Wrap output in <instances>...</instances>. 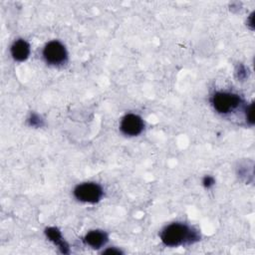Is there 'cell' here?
I'll return each mask as SVG.
<instances>
[{
	"instance_id": "cell-3",
	"label": "cell",
	"mask_w": 255,
	"mask_h": 255,
	"mask_svg": "<svg viewBox=\"0 0 255 255\" xmlns=\"http://www.w3.org/2000/svg\"><path fill=\"white\" fill-rule=\"evenodd\" d=\"M212 104L218 113L227 114L239 106L240 98L235 94L219 92L213 96Z\"/></svg>"
},
{
	"instance_id": "cell-10",
	"label": "cell",
	"mask_w": 255,
	"mask_h": 255,
	"mask_svg": "<svg viewBox=\"0 0 255 255\" xmlns=\"http://www.w3.org/2000/svg\"><path fill=\"white\" fill-rule=\"evenodd\" d=\"M213 183H214L213 177H211V176H205V177H204V179H203V184H204L205 187H210L211 185H213Z\"/></svg>"
},
{
	"instance_id": "cell-5",
	"label": "cell",
	"mask_w": 255,
	"mask_h": 255,
	"mask_svg": "<svg viewBox=\"0 0 255 255\" xmlns=\"http://www.w3.org/2000/svg\"><path fill=\"white\" fill-rule=\"evenodd\" d=\"M144 124L142 119L134 114L126 115L121 122V130L129 136L139 134L143 129Z\"/></svg>"
},
{
	"instance_id": "cell-9",
	"label": "cell",
	"mask_w": 255,
	"mask_h": 255,
	"mask_svg": "<svg viewBox=\"0 0 255 255\" xmlns=\"http://www.w3.org/2000/svg\"><path fill=\"white\" fill-rule=\"evenodd\" d=\"M246 112H247V113H246L247 121L252 125V124L254 123V121H253V104H251V105L248 107V109H247Z\"/></svg>"
},
{
	"instance_id": "cell-6",
	"label": "cell",
	"mask_w": 255,
	"mask_h": 255,
	"mask_svg": "<svg viewBox=\"0 0 255 255\" xmlns=\"http://www.w3.org/2000/svg\"><path fill=\"white\" fill-rule=\"evenodd\" d=\"M10 51L14 60L18 62H23L30 55V46L25 40L19 39L12 44Z\"/></svg>"
},
{
	"instance_id": "cell-12",
	"label": "cell",
	"mask_w": 255,
	"mask_h": 255,
	"mask_svg": "<svg viewBox=\"0 0 255 255\" xmlns=\"http://www.w3.org/2000/svg\"><path fill=\"white\" fill-rule=\"evenodd\" d=\"M104 253H117V254H120V253H122V251L119 250V249L112 248V249H107L106 251H104Z\"/></svg>"
},
{
	"instance_id": "cell-7",
	"label": "cell",
	"mask_w": 255,
	"mask_h": 255,
	"mask_svg": "<svg viewBox=\"0 0 255 255\" xmlns=\"http://www.w3.org/2000/svg\"><path fill=\"white\" fill-rule=\"evenodd\" d=\"M84 241L92 248L98 249L108 242V235L102 230H92L86 234Z\"/></svg>"
},
{
	"instance_id": "cell-2",
	"label": "cell",
	"mask_w": 255,
	"mask_h": 255,
	"mask_svg": "<svg viewBox=\"0 0 255 255\" xmlns=\"http://www.w3.org/2000/svg\"><path fill=\"white\" fill-rule=\"evenodd\" d=\"M103 193L102 187L95 182H85L77 185L74 189L75 197L82 202L88 203H96L100 201Z\"/></svg>"
},
{
	"instance_id": "cell-8",
	"label": "cell",
	"mask_w": 255,
	"mask_h": 255,
	"mask_svg": "<svg viewBox=\"0 0 255 255\" xmlns=\"http://www.w3.org/2000/svg\"><path fill=\"white\" fill-rule=\"evenodd\" d=\"M46 235L47 237L53 241L60 249L63 253H69V246L68 244L64 241L63 237H62V234L61 232L55 228V227H49L46 229Z\"/></svg>"
},
{
	"instance_id": "cell-11",
	"label": "cell",
	"mask_w": 255,
	"mask_h": 255,
	"mask_svg": "<svg viewBox=\"0 0 255 255\" xmlns=\"http://www.w3.org/2000/svg\"><path fill=\"white\" fill-rule=\"evenodd\" d=\"M40 122H41V120L36 115H33L31 120H30V123H31L32 126H38V125H40Z\"/></svg>"
},
{
	"instance_id": "cell-4",
	"label": "cell",
	"mask_w": 255,
	"mask_h": 255,
	"mask_svg": "<svg viewBox=\"0 0 255 255\" xmlns=\"http://www.w3.org/2000/svg\"><path fill=\"white\" fill-rule=\"evenodd\" d=\"M43 57L51 65H60L67 60V50L59 41H51L45 46Z\"/></svg>"
},
{
	"instance_id": "cell-1",
	"label": "cell",
	"mask_w": 255,
	"mask_h": 255,
	"mask_svg": "<svg viewBox=\"0 0 255 255\" xmlns=\"http://www.w3.org/2000/svg\"><path fill=\"white\" fill-rule=\"evenodd\" d=\"M160 238L164 245L175 247L186 241L192 242V239L196 237L195 233L191 231L187 225L182 223H172L162 230Z\"/></svg>"
}]
</instances>
